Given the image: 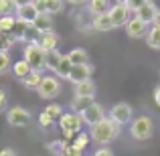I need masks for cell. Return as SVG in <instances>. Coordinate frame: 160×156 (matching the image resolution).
<instances>
[{"mask_svg": "<svg viewBox=\"0 0 160 156\" xmlns=\"http://www.w3.org/2000/svg\"><path fill=\"white\" fill-rule=\"evenodd\" d=\"M120 132H122V126L116 124L113 120H109V118H106V120H102L99 124H95V126L89 128V138H91V142H95L98 146H108L120 136Z\"/></svg>", "mask_w": 160, "mask_h": 156, "instance_id": "1", "label": "cell"}, {"mask_svg": "<svg viewBox=\"0 0 160 156\" xmlns=\"http://www.w3.org/2000/svg\"><path fill=\"white\" fill-rule=\"evenodd\" d=\"M154 134V122L152 118L148 116H138L132 120V124H130V136L134 138V140L138 142H144L148 140V138H152Z\"/></svg>", "mask_w": 160, "mask_h": 156, "instance_id": "2", "label": "cell"}, {"mask_svg": "<svg viewBox=\"0 0 160 156\" xmlns=\"http://www.w3.org/2000/svg\"><path fill=\"white\" fill-rule=\"evenodd\" d=\"M45 55L47 51H43L41 49L39 43H28L24 45V51H22V59L31 65L32 71H47V65H45Z\"/></svg>", "mask_w": 160, "mask_h": 156, "instance_id": "3", "label": "cell"}, {"mask_svg": "<svg viewBox=\"0 0 160 156\" xmlns=\"http://www.w3.org/2000/svg\"><path fill=\"white\" fill-rule=\"evenodd\" d=\"M59 128H61L63 134L71 140L77 132H81L83 120H81L79 113H75V112H71V109H69V112H63V116L59 118Z\"/></svg>", "mask_w": 160, "mask_h": 156, "instance_id": "4", "label": "cell"}, {"mask_svg": "<svg viewBox=\"0 0 160 156\" xmlns=\"http://www.w3.org/2000/svg\"><path fill=\"white\" fill-rule=\"evenodd\" d=\"M6 122L12 128H27L32 122V113L22 105H12L6 109Z\"/></svg>", "mask_w": 160, "mask_h": 156, "instance_id": "5", "label": "cell"}, {"mask_svg": "<svg viewBox=\"0 0 160 156\" xmlns=\"http://www.w3.org/2000/svg\"><path fill=\"white\" fill-rule=\"evenodd\" d=\"M61 89L63 87H61V81H59L57 75H43V81H41L37 93L43 99H55L61 95Z\"/></svg>", "mask_w": 160, "mask_h": 156, "instance_id": "6", "label": "cell"}, {"mask_svg": "<svg viewBox=\"0 0 160 156\" xmlns=\"http://www.w3.org/2000/svg\"><path fill=\"white\" fill-rule=\"evenodd\" d=\"M108 118H109V120H113L116 124H120V126L132 124L134 109H132V105H130V103L122 102V103H116V105H112V108H109Z\"/></svg>", "mask_w": 160, "mask_h": 156, "instance_id": "7", "label": "cell"}, {"mask_svg": "<svg viewBox=\"0 0 160 156\" xmlns=\"http://www.w3.org/2000/svg\"><path fill=\"white\" fill-rule=\"evenodd\" d=\"M109 18H112L113 27H126L128 24V20L132 18V10L128 8V4H112L108 10Z\"/></svg>", "mask_w": 160, "mask_h": 156, "instance_id": "8", "label": "cell"}, {"mask_svg": "<svg viewBox=\"0 0 160 156\" xmlns=\"http://www.w3.org/2000/svg\"><path fill=\"white\" fill-rule=\"evenodd\" d=\"M106 108H103L102 103H98V102H93L89 105V108L85 109V112L81 113V120H83V124H87L91 128V126H95V124H99L102 120H106Z\"/></svg>", "mask_w": 160, "mask_h": 156, "instance_id": "9", "label": "cell"}, {"mask_svg": "<svg viewBox=\"0 0 160 156\" xmlns=\"http://www.w3.org/2000/svg\"><path fill=\"white\" fill-rule=\"evenodd\" d=\"M91 75H93V65L91 63H85V65H73V69H71L69 73V81L73 83V85H77V83L81 81H89Z\"/></svg>", "mask_w": 160, "mask_h": 156, "instance_id": "10", "label": "cell"}, {"mask_svg": "<svg viewBox=\"0 0 160 156\" xmlns=\"http://www.w3.org/2000/svg\"><path fill=\"white\" fill-rule=\"evenodd\" d=\"M124 28H126V35H128L130 39H142V37L146 39V35H148V24L142 23V20L136 18V16H132Z\"/></svg>", "mask_w": 160, "mask_h": 156, "instance_id": "11", "label": "cell"}, {"mask_svg": "<svg viewBox=\"0 0 160 156\" xmlns=\"http://www.w3.org/2000/svg\"><path fill=\"white\" fill-rule=\"evenodd\" d=\"M156 4L152 2V0H148V2L144 4V6H140L136 12H134V16L136 18H140L142 23H146V24H152L154 23V16H156Z\"/></svg>", "mask_w": 160, "mask_h": 156, "instance_id": "12", "label": "cell"}, {"mask_svg": "<svg viewBox=\"0 0 160 156\" xmlns=\"http://www.w3.org/2000/svg\"><path fill=\"white\" fill-rule=\"evenodd\" d=\"M73 98H89V99H93L95 98V83H93V79L81 81V83H77V85H73Z\"/></svg>", "mask_w": 160, "mask_h": 156, "instance_id": "13", "label": "cell"}, {"mask_svg": "<svg viewBox=\"0 0 160 156\" xmlns=\"http://www.w3.org/2000/svg\"><path fill=\"white\" fill-rule=\"evenodd\" d=\"M37 43L41 45L43 51H53V49L59 47V35L55 31H49V33H41L39 35V41Z\"/></svg>", "mask_w": 160, "mask_h": 156, "instance_id": "14", "label": "cell"}, {"mask_svg": "<svg viewBox=\"0 0 160 156\" xmlns=\"http://www.w3.org/2000/svg\"><path fill=\"white\" fill-rule=\"evenodd\" d=\"M91 27H93V31H98V33H109V31H113V28H116L108 12L93 16V20H91Z\"/></svg>", "mask_w": 160, "mask_h": 156, "instance_id": "15", "label": "cell"}, {"mask_svg": "<svg viewBox=\"0 0 160 156\" xmlns=\"http://www.w3.org/2000/svg\"><path fill=\"white\" fill-rule=\"evenodd\" d=\"M37 8H35V4H27V6H18L14 10V16L18 20H22V23H27V24H32L35 23V18H37Z\"/></svg>", "mask_w": 160, "mask_h": 156, "instance_id": "16", "label": "cell"}, {"mask_svg": "<svg viewBox=\"0 0 160 156\" xmlns=\"http://www.w3.org/2000/svg\"><path fill=\"white\" fill-rule=\"evenodd\" d=\"M32 27H35L39 33L53 31V14H49V12H39L37 18H35V23H32Z\"/></svg>", "mask_w": 160, "mask_h": 156, "instance_id": "17", "label": "cell"}, {"mask_svg": "<svg viewBox=\"0 0 160 156\" xmlns=\"http://www.w3.org/2000/svg\"><path fill=\"white\" fill-rule=\"evenodd\" d=\"M109 6H112L109 0H89V2H87V10H89L91 16H98V14L108 12Z\"/></svg>", "mask_w": 160, "mask_h": 156, "instance_id": "18", "label": "cell"}, {"mask_svg": "<svg viewBox=\"0 0 160 156\" xmlns=\"http://www.w3.org/2000/svg\"><path fill=\"white\" fill-rule=\"evenodd\" d=\"M41 81H43V73H41V71H31V73H28L20 83H22L27 89L37 91V89H39V85H41Z\"/></svg>", "mask_w": 160, "mask_h": 156, "instance_id": "19", "label": "cell"}, {"mask_svg": "<svg viewBox=\"0 0 160 156\" xmlns=\"http://www.w3.org/2000/svg\"><path fill=\"white\" fill-rule=\"evenodd\" d=\"M67 57H69V61L73 63V65H85V63H89V53H87L85 49H81V47L69 51Z\"/></svg>", "mask_w": 160, "mask_h": 156, "instance_id": "20", "label": "cell"}, {"mask_svg": "<svg viewBox=\"0 0 160 156\" xmlns=\"http://www.w3.org/2000/svg\"><path fill=\"white\" fill-rule=\"evenodd\" d=\"M71 69H73V63L69 61L67 55H63L61 61H59V65H57V69H55L53 73L57 75L59 79H67V77H69V73H71Z\"/></svg>", "mask_w": 160, "mask_h": 156, "instance_id": "21", "label": "cell"}, {"mask_svg": "<svg viewBox=\"0 0 160 156\" xmlns=\"http://www.w3.org/2000/svg\"><path fill=\"white\" fill-rule=\"evenodd\" d=\"M10 69H12V73H14V77H16V79H20V81H22V79L32 71V69H31V65H28L24 59H20V61H14Z\"/></svg>", "mask_w": 160, "mask_h": 156, "instance_id": "22", "label": "cell"}, {"mask_svg": "<svg viewBox=\"0 0 160 156\" xmlns=\"http://www.w3.org/2000/svg\"><path fill=\"white\" fill-rule=\"evenodd\" d=\"M146 43H148L150 49H160V27H150L148 28V35H146Z\"/></svg>", "mask_w": 160, "mask_h": 156, "instance_id": "23", "label": "cell"}, {"mask_svg": "<svg viewBox=\"0 0 160 156\" xmlns=\"http://www.w3.org/2000/svg\"><path fill=\"white\" fill-rule=\"evenodd\" d=\"M91 103H93V99H89V98H73V102H71V112L81 116Z\"/></svg>", "mask_w": 160, "mask_h": 156, "instance_id": "24", "label": "cell"}, {"mask_svg": "<svg viewBox=\"0 0 160 156\" xmlns=\"http://www.w3.org/2000/svg\"><path fill=\"white\" fill-rule=\"evenodd\" d=\"M63 55L59 53V49H53V51H47V55H45V65H47V69L55 71L59 65V61H61Z\"/></svg>", "mask_w": 160, "mask_h": 156, "instance_id": "25", "label": "cell"}, {"mask_svg": "<svg viewBox=\"0 0 160 156\" xmlns=\"http://www.w3.org/2000/svg\"><path fill=\"white\" fill-rule=\"evenodd\" d=\"M47 150H51L53 156H63L67 150V140H53L47 144Z\"/></svg>", "mask_w": 160, "mask_h": 156, "instance_id": "26", "label": "cell"}, {"mask_svg": "<svg viewBox=\"0 0 160 156\" xmlns=\"http://www.w3.org/2000/svg\"><path fill=\"white\" fill-rule=\"evenodd\" d=\"M65 8V0H45V10L49 14H59Z\"/></svg>", "mask_w": 160, "mask_h": 156, "instance_id": "27", "label": "cell"}, {"mask_svg": "<svg viewBox=\"0 0 160 156\" xmlns=\"http://www.w3.org/2000/svg\"><path fill=\"white\" fill-rule=\"evenodd\" d=\"M89 134H83V132H77L75 134L73 138H71V140H67L69 142V144H73V146H77V148H81V150H85V146L89 144Z\"/></svg>", "mask_w": 160, "mask_h": 156, "instance_id": "28", "label": "cell"}, {"mask_svg": "<svg viewBox=\"0 0 160 156\" xmlns=\"http://www.w3.org/2000/svg\"><path fill=\"white\" fill-rule=\"evenodd\" d=\"M14 10V0H0V16H12Z\"/></svg>", "mask_w": 160, "mask_h": 156, "instance_id": "29", "label": "cell"}, {"mask_svg": "<svg viewBox=\"0 0 160 156\" xmlns=\"http://www.w3.org/2000/svg\"><path fill=\"white\" fill-rule=\"evenodd\" d=\"M14 14L12 16H0V33H12V27H14Z\"/></svg>", "mask_w": 160, "mask_h": 156, "instance_id": "30", "label": "cell"}, {"mask_svg": "<svg viewBox=\"0 0 160 156\" xmlns=\"http://www.w3.org/2000/svg\"><path fill=\"white\" fill-rule=\"evenodd\" d=\"M16 43V39L8 33H0V51H8L12 45Z\"/></svg>", "mask_w": 160, "mask_h": 156, "instance_id": "31", "label": "cell"}, {"mask_svg": "<svg viewBox=\"0 0 160 156\" xmlns=\"http://www.w3.org/2000/svg\"><path fill=\"white\" fill-rule=\"evenodd\" d=\"M43 112L47 113V116H51L53 120H59V118L63 116V108H61V105H59V103H49L47 108L43 109Z\"/></svg>", "mask_w": 160, "mask_h": 156, "instance_id": "32", "label": "cell"}, {"mask_svg": "<svg viewBox=\"0 0 160 156\" xmlns=\"http://www.w3.org/2000/svg\"><path fill=\"white\" fill-rule=\"evenodd\" d=\"M10 67H12V61H10L8 51H0V75H4Z\"/></svg>", "mask_w": 160, "mask_h": 156, "instance_id": "33", "label": "cell"}, {"mask_svg": "<svg viewBox=\"0 0 160 156\" xmlns=\"http://www.w3.org/2000/svg\"><path fill=\"white\" fill-rule=\"evenodd\" d=\"M39 126H41L43 130H51L53 126H55V120H53L51 116H47V113L43 112V113L39 116Z\"/></svg>", "mask_w": 160, "mask_h": 156, "instance_id": "34", "label": "cell"}, {"mask_svg": "<svg viewBox=\"0 0 160 156\" xmlns=\"http://www.w3.org/2000/svg\"><path fill=\"white\" fill-rule=\"evenodd\" d=\"M83 152H85V150H81V148H77V146H73V144L67 142V150H65L63 156H83Z\"/></svg>", "mask_w": 160, "mask_h": 156, "instance_id": "35", "label": "cell"}, {"mask_svg": "<svg viewBox=\"0 0 160 156\" xmlns=\"http://www.w3.org/2000/svg\"><path fill=\"white\" fill-rule=\"evenodd\" d=\"M146 2H148V0H128V8H130L132 12H136L138 8H140V6H144Z\"/></svg>", "mask_w": 160, "mask_h": 156, "instance_id": "36", "label": "cell"}, {"mask_svg": "<svg viewBox=\"0 0 160 156\" xmlns=\"http://www.w3.org/2000/svg\"><path fill=\"white\" fill-rule=\"evenodd\" d=\"M6 109H8V98H6V93L0 89V113L6 112Z\"/></svg>", "mask_w": 160, "mask_h": 156, "instance_id": "37", "label": "cell"}, {"mask_svg": "<svg viewBox=\"0 0 160 156\" xmlns=\"http://www.w3.org/2000/svg\"><path fill=\"white\" fill-rule=\"evenodd\" d=\"M93 156H113V154H112V150H109V148L102 146V148H98V150L93 152Z\"/></svg>", "mask_w": 160, "mask_h": 156, "instance_id": "38", "label": "cell"}, {"mask_svg": "<svg viewBox=\"0 0 160 156\" xmlns=\"http://www.w3.org/2000/svg\"><path fill=\"white\" fill-rule=\"evenodd\" d=\"M35 8L37 12H47L45 10V0H35Z\"/></svg>", "mask_w": 160, "mask_h": 156, "instance_id": "39", "label": "cell"}, {"mask_svg": "<svg viewBox=\"0 0 160 156\" xmlns=\"http://www.w3.org/2000/svg\"><path fill=\"white\" fill-rule=\"evenodd\" d=\"M27 4H35V0H14V6H27Z\"/></svg>", "mask_w": 160, "mask_h": 156, "instance_id": "40", "label": "cell"}, {"mask_svg": "<svg viewBox=\"0 0 160 156\" xmlns=\"http://www.w3.org/2000/svg\"><path fill=\"white\" fill-rule=\"evenodd\" d=\"M0 156H16V152L12 148H2L0 150Z\"/></svg>", "mask_w": 160, "mask_h": 156, "instance_id": "41", "label": "cell"}, {"mask_svg": "<svg viewBox=\"0 0 160 156\" xmlns=\"http://www.w3.org/2000/svg\"><path fill=\"white\" fill-rule=\"evenodd\" d=\"M65 2L73 4V6H81V4H87V2H89V0H65Z\"/></svg>", "mask_w": 160, "mask_h": 156, "instance_id": "42", "label": "cell"}, {"mask_svg": "<svg viewBox=\"0 0 160 156\" xmlns=\"http://www.w3.org/2000/svg\"><path fill=\"white\" fill-rule=\"evenodd\" d=\"M154 102H156V105L160 108V85L156 87V89H154Z\"/></svg>", "mask_w": 160, "mask_h": 156, "instance_id": "43", "label": "cell"}, {"mask_svg": "<svg viewBox=\"0 0 160 156\" xmlns=\"http://www.w3.org/2000/svg\"><path fill=\"white\" fill-rule=\"evenodd\" d=\"M154 27H160V8H158V10H156V16H154Z\"/></svg>", "mask_w": 160, "mask_h": 156, "instance_id": "44", "label": "cell"}, {"mask_svg": "<svg viewBox=\"0 0 160 156\" xmlns=\"http://www.w3.org/2000/svg\"><path fill=\"white\" fill-rule=\"evenodd\" d=\"M116 4H128V0H116Z\"/></svg>", "mask_w": 160, "mask_h": 156, "instance_id": "45", "label": "cell"}]
</instances>
